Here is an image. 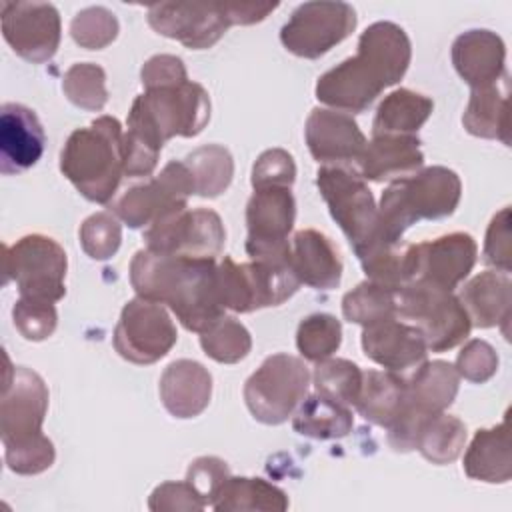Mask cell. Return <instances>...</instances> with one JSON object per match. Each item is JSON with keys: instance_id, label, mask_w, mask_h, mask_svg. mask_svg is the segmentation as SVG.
I'll return each mask as SVG.
<instances>
[{"instance_id": "obj_23", "label": "cell", "mask_w": 512, "mask_h": 512, "mask_svg": "<svg viewBox=\"0 0 512 512\" xmlns=\"http://www.w3.org/2000/svg\"><path fill=\"white\" fill-rule=\"evenodd\" d=\"M290 268L300 284L316 290H332L342 280V258L332 240L314 230L306 228L290 240Z\"/></svg>"}, {"instance_id": "obj_18", "label": "cell", "mask_w": 512, "mask_h": 512, "mask_svg": "<svg viewBox=\"0 0 512 512\" xmlns=\"http://www.w3.org/2000/svg\"><path fill=\"white\" fill-rule=\"evenodd\" d=\"M2 36L32 64L48 62L60 44V14L50 2H2Z\"/></svg>"}, {"instance_id": "obj_25", "label": "cell", "mask_w": 512, "mask_h": 512, "mask_svg": "<svg viewBox=\"0 0 512 512\" xmlns=\"http://www.w3.org/2000/svg\"><path fill=\"white\" fill-rule=\"evenodd\" d=\"M424 164L420 140L414 134L372 136L358 162L364 180L384 182L416 174Z\"/></svg>"}, {"instance_id": "obj_22", "label": "cell", "mask_w": 512, "mask_h": 512, "mask_svg": "<svg viewBox=\"0 0 512 512\" xmlns=\"http://www.w3.org/2000/svg\"><path fill=\"white\" fill-rule=\"evenodd\" d=\"M46 144L44 128L24 104L6 102L0 108V172L10 176L32 168Z\"/></svg>"}, {"instance_id": "obj_48", "label": "cell", "mask_w": 512, "mask_h": 512, "mask_svg": "<svg viewBox=\"0 0 512 512\" xmlns=\"http://www.w3.org/2000/svg\"><path fill=\"white\" fill-rule=\"evenodd\" d=\"M460 376L470 382L482 384L494 376L498 370V356L494 348L484 340H470L456 358V366Z\"/></svg>"}, {"instance_id": "obj_32", "label": "cell", "mask_w": 512, "mask_h": 512, "mask_svg": "<svg viewBox=\"0 0 512 512\" xmlns=\"http://www.w3.org/2000/svg\"><path fill=\"white\" fill-rule=\"evenodd\" d=\"M432 110L434 102L428 96L398 88L380 102L372 122V136L414 134L430 118Z\"/></svg>"}, {"instance_id": "obj_15", "label": "cell", "mask_w": 512, "mask_h": 512, "mask_svg": "<svg viewBox=\"0 0 512 512\" xmlns=\"http://www.w3.org/2000/svg\"><path fill=\"white\" fill-rule=\"evenodd\" d=\"M146 248L158 254L216 260L226 242L220 216L210 208L176 212L144 230Z\"/></svg>"}, {"instance_id": "obj_28", "label": "cell", "mask_w": 512, "mask_h": 512, "mask_svg": "<svg viewBox=\"0 0 512 512\" xmlns=\"http://www.w3.org/2000/svg\"><path fill=\"white\" fill-rule=\"evenodd\" d=\"M460 302L478 328L502 326L510 320V278L506 272H480L460 292Z\"/></svg>"}, {"instance_id": "obj_9", "label": "cell", "mask_w": 512, "mask_h": 512, "mask_svg": "<svg viewBox=\"0 0 512 512\" xmlns=\"http://www.w3.org/2000/svg\"><path fill=\"white\" fill-rule=\"evenodd\" d=\"M216 284L222 308L242 314L280 306L300 286L288 262L252 260L236 264L228 256L216 268Z\"/></svg>"}, {"instance_id": "obj_40", "label": "cell", "mask_w": 512, "mask_h": 512, "mask_svg": "<svg viewBox=\"0 0 512 512\" xmlns=\"http://www.w3.org/2000/svg\"><path fill=\"white\" fill-rule=\"evenodd\" d=\"M362 370L344 358H326L314 368L316 392L344 406H354L362 388Z\"/></svg>"}, {"instance_id": "obj_44", "label": "cell", "mask_w": 512, "mask_h": 512, "mask_svg": "<svg viewBox=\"0 0 512 512\" xmlns=\"http://www.w3.org/2000/svg\"><path fill=\"white\" fill-rule=\"evenodd\" d=\"M122 242V226L110 212H98L80 226L82 250L94 260L112 258Z\"/></svg>"}, {"instance_id": "obj_41", "label": "cell", "mask_w": 512, "mask_h": 512, "mask_svg": "<svg viewBox=\"0 0 512 512\" xmlns=\"http://www.w3.org/2000/svg\"><path fill=\"white\" fill-rule=\"evenodd\" d=\"M342 342V326L330 314H310L298 324L296 346L306 360L322 362L330 358Z\"/></svg>"}, {"instance_id": "obj_3", "label": "cell", "mask_w": 512, "mask_h": 512, "mask_svg": "<svg viewBox=\"0 0 512 512\" xmlns=\"http://www.w3.org/2000/svg\"><path fill=\"white\" fill-rule=\"evenodd\" d=\"M48 412V388L40 374L26 366H10L6 358L0 400V436L6 466L22 476L48 470L56 450L42 432Z\"/></svg>"}, {"instance_id": "obj_38", "label": "cell", "mask_w": 512, "mask_h": 512, "mask_svg": "<svg viewBox=\"0 0 512 512\" xmlns=\"http://www.w3.org/2000/svg\"><path fill=\"white\" fill-rule=\"evenodd\" d=\"M342 314L348 322L370 326L396 316V290L376 282H360L342 298Z\"/></svg>"}, {"instance_id": "obj_43", "label": "cell", "mask_w": 512, "mask_h": 512, "mask_svg": "<svg viewBox=\"0 0 512 512\" xmlns=\"http://www.w3.org/2000/svg\"><path fill=\"white\" fill-rule=\"evenodd\" d=\"M70 34L82 48L102 50L118 36V20L110 10L102 6H90L72 18Z\"/></svg>"}, {"instance_id": "obj_24", "label": "cell", "mask_w": 512, "mask_h": 512, "mask_svg": "<svg viewBox=\"0 0 512 512\" xmlns=\"http://www.w3.org/2000/svg\"><path fill=\"white\" fill-rule=\"evenodd\" d=\"M506 46L492 30H468L452 44V64L460 78L474 88H486L504 74Z\"/></svg>"}, {"instance_id": "obj_39", "label": "cell", "mask_w": 512, "mask_h": 512, "mask_svg": "<svg viewBox=\"0 0 512 512\" xmlns=\"http://www.w3.org/2000/svg\"><path fill=\"white\" fill-rule=\"evenodd\" d=\"M200 346L212 360L220 364H236L248 356L252 338L242 322L232 316H220L200 332Z\"/></svg>"}, {"instance_id": "obj_19", "label": "cell", "mask_w": 512, "mask_h": 512, "mask_svg": "<svg viewBox=\"0 0 512 512\" xmlns=\"http://www.w3.org/2000/svg\"><path fill=\"white\" fill-rule=\"evenodd\" d=\"M410 282L422 280L442 290H454L472 272L478 246L466 232H452L420 244H408Z\"/></svg>"}, {"instance_id": "obj_31", "label": "cell", "mask_w": 512, "mask_h": 512, "mask_svg": "<svg viewBox=\"0 0 512 512\" xmlns=\"http://www.w3.org/2000/svg\"><path fill=\"white\" fill-rule=\"evenodd\" d=\"M288 504L286 492L264 478L230 476L216 494L212 508L216 512H284Z\"/></svg>"}, {"instance_id": "obj_26", "label": "cell", "mask_w": 512, "mask_h": 512, "mask_svg": "<svg viewBox=\"0 0 512 512\" xmlns=\"http://www.w3.org/2000/svg\"><path fill=\"white\" fill-rule=\"evenodd\" d=\"M212 376L196 360H176L160 376V400L174 418H194L208 406Z\"/></svg>"}, {"instance_id": "obj_50", "label": "cell", "mask_w": 512, "mask_h": 512, "mask_svg": "<svg viewBox=\"0 0 512 512\" xmlns=\"http://www.w3.org/2000/svg\"><path fill=\"white\" fill-rule=\"evenodd\" d=\"M150 510H184L196 512L206 508L204 500L188 482H164L154 488L148 502Z\"/></svg>"}, {"instance_id": "obj_37", "label": "cell", "mask_w": 512, "mask_h": 512, "mask_svg": "<svg viewBox=\"0 0 512 512\" xmlns=\"http://www.w3.org/2000/svg\"><path fill=\"white\" fill-rule=\"evenodd\" d=\"M466 442V426L450 414L430 416L416 436V446L426 460L432 464H448L456 460Z\"/></svg>"}, {"instance_id": "obj_30", "label": "cell", "mask_w": 512, "mask_h": 512, "mask_svg": "<svg viewBox=\"0 0 512 512\" xmlns=\"http://www.w3.org/2000/svg\"><path fill=\"white\" fill-rule=\"evenodd\" d=\"M464 472L474 480L490 484L510 480L512 458L506 420L476 432L470 448L464 454Z\"/></svg>"}, {"instance_id": "obj_16", "label": "cell", "mask_w": 512, "mask_h": 512, "mask_svg": "<svg viewBox=\"0 0 512 512\" xmlns=\"http://www.w3.org/2000/svg\"><path fill=\"white\" fill-rule=\"evenodd\" d=\"M176 326L168 310L146 298H132L114 328L116 352L134 364H154L176 344Z\"/></svg>"}, {"instance_id": "obj_49", "label": "cell", "mask_w": 512, "mask_h": 512, "mask_svg": "<svg viewBox=\"0 0 512 512\" xmlns=\"http://www.w3.org/2000/svg\"><path fill=\"white\" fill-rule=\"evenodd\" d=\"M510 208H502L490 222L484 242L486 264L496 266L500 272H510Z\"/></svg>"}, {"instance_id": "obj_1", "label": "cell", "mask_w": 512, "mask_h": 512, "mask_svg": "<svg viewBox=\"0 0 512 512\" xmlns=\"http://www.w3.org/2000/svg\"><path fill=\"white\" fill-rule=\"evenodd\" d=\"M410 38L394 22L370 24L358 40V52L316 82V98L340 112H364L384 88L394 86L408 70Z\"/></svg>"}, {"instance_id": "obj_2", "label": "cell", "mask_w": 512, "mask_h": 512, "mask_svg": "<svg viewBox=\"0 0 512 512\" xmlns=\"http://www.w3.org/2000/svg\"><path fill=\"white\" fill-rule=\"evenodd\" d=\"M216 268V260L142 248L130 262V284L140 298L168 306L186 330L200 334L224 316Z\"/></svg>"}, {"instance_id": "obj_33", "label": "cell", "mask_w": 512, "mask_h": 512, "mask_svg": "<svg viewBox=\"0 0 512 512\" xmlns=\"http://www.w3.org/2000/svg\"><path fill=\"white\" fill-rule=\"evenodd\" d=\"M354 426V416L348 406L338 404L322 394L306 396L294 410L292 428L314 440L344 438Z\"/></svg>"}, {"instance_id": "obj_7", "label": "cell", "mask_w": 512, "mask_h": 512, "mask_svg": "<svg viewBox=\"0 0 512 512\" xmlns=\"http://www.w3.org/2000/svg\"><path fill=\"white\" fill-rule=\"evenodd\" d=\"M260 20L262 8L254 2H158L148 6V24L158 34L178 40L192 50L214 46L232 24H254Z\"/></svg>"}, {"instance_id": "obj_29", "label": "cell", "mask_w": 512, "mask_h": 512, "mask_svg": "<svg viewBox=\"0 0 512 512\" xmlns=\"http://www.w3.org/2000/svg\"><path fill=\"white\" fill-rule=\"evenodd\" d=\"M354 406L364 420L388 428L406 408V380L398 372L368 370L362 374V388Z\"/></svg>"}, {"instance_id": "obj_45", "label": "cell", "mask_w": 512, "mask_h": 512, "mask_svg": "<svg viewBox=\"0 0 512 512\" xmlns=\"http://www.w3.org/2000/svg\"><path fill=\"white\" fill-rule=\"evenodd\" d=\"M12 318L16 330L22 334V338L40 342L52 336L58 324V314L54 308V302L38 300L20 296L12 308Z\"/></svg>"}, {"instance_id": "obj_4", "label": "cell", "mask_w": 512, "mask_h": 512, "mask_svg": "<svg viewBox=\"0 0 512 512\" xmlns=\"http://www.w3.org/2000/svg\"><path fill=\"white\" fill-rule=\"evenodd\" d=\"M60 170L90 202L106 204L124 176V132L116 118L98 116L86 128H76L62 152Z\"/></svg>"}, {"instance_id": "obj_6", "label": "cell", "mask_w": 512, "mask_h": 512, "mask_svg": "<svg viewBox=\"0 0 512 512\" xmlns=\"http://www.w3.org/2000/svg\"><path fill=\"white\" fill-rule=\"evenodd\" d=\"M210 120L208 92L196 82L148 88L136 96L128 112V132L154 150L174 136L192 138Z\"/></svg>"}, {"instance_id": "obj_34", "label": "cell", "mask_w": 512, "mask_h": 512, "mask_svg": "<svg viewBox=\"0 0 512 512\" xmlns=\"http://www.w3.org/2000/svg\"><path fill=\"white\" fill-rule=\"evenodd\" d=\"M464 128L480 138H496L506 146L508 138V94L496 84L474 88L462 116Z\"/></svg>"}, {"instance_id": "obj_12", "label": "cell", "mask_w": 512, "mask_h": 512, "mask_svg": "<svg viewBox=\"0 0 512 512\" xmlns=\"http://www.w3.org/2000/svg\"><path fill=\"white\" fill-rule=\"evenodd\" d=\"M66 268V252L50 236L28 234L4 246L6 282H16L20 296L58 302L66 294Z\"/></svg>"}, {"instance_id": "obj_36", "label": "cell", "mask_w": 512, "mask_h": 512, "mask_svg": "<svg viewBox=\"0 0 512 512\" xmlns=\"http://www.w3.org/2000/svg\"><path fill=\"white\" fill-rule=\"evenodd\" d=\"M184 164L190 170L194 192L202 198L220 196L230 186L234 176V160L220 144L196 148L184 158Z\"/></svg>"}, {"instance_id": "obj_47", "label": "cell", "mask_w": 512, "mask_h": 512, "mask_svg": "<svg viewBox=\"0 0 512 512\" xmlns=\"http://www.w3.org/2000/svg\"><path fill=\"white\" fill-rule=\"evenodd\" d=\"M230 478L228 464L216 456H200L196 458L186 474V482L198 492L206 506H212L216 494Z\"/></svg>"}, {"instance_id": "obj_46", "label": "cell", "mask_w": 512, "mask_h": 512, "mask_svg": "<svg viewBox=\"0 0 512 512\" xmlns=\"http://www.w3.org/2000/svg\"><path fill=\"white\" fill-rule=\"evenodd\" d=\"M296 180V164L292 154L282 148H270L258 156L252 168V188H290Z\"/></svg>"}, {"instance_id": "obj_20", "label": "cell", "mask_w": 512, "mask_h": 512, "mask_svg": "<svg viewBox=\"0 0 512 512\" xmlns=\"http://www.w3.org/2000/svg\"><path fill=\"white\" fill-rule=\"evenodd\" d=\"M304 136L312 158L324 166L350 168L360 162L368 144L350 114L330 108H314L310 112Z\"/></svg>"}, {"instance_id": "obj_8", "label": "cell", "mask_w": 512, "mask_h": 512, "mask_svg": "<svg viewBox=\"0 0 512 512\" xmlns=\"http://www.w3.org/2000/svg\"><path fill=\"white\" fill-rule=\"evenodd\" d=\"M396 316L416 326L432 352L458 346L472 328L458 296L422 280H412L396 290Z\"/></svg>"}, {"instance_id": "obj_17", "label": "cell", "mask_w": 512, "mask_h": 512, "mask_svg": "<svg viewBox=\"0 0 512 512\" xmlns=\"http://www.w3.org/2000/svg\"><path fill=\"white\" fill-rule=\"evenodd\" d=\"M296 202L290 188L254 190L246 204V252L252 260L288 262ZM290 264V262H288Z\"/></svg>"}, {"instance_id": "obj_21", "label": "cell", "mask_w": 512, "mask_h": 512, "mask_svg": "<svg viewBox=\"0 0 512 512\" xmlns=\"http://www.w3.org/2000/svg\"><path fill=\"white\" fill-rule=\"evenodd\" d=\"M364 354L390 372H406L426 362V342L420 330L398 316L364 326Z\"/></svg>"}, {"instance_id": "obj_42", "label": "cell", "mask_w": 512, "mask_h": 512, "mask_svg": "<svg viewBox=\"0 0 512 512\" xmlns=\"http://www.w3.org/2000/svg\"><path fill=\"white\" fill-rule=\"evenodd\" d=\"M66 98L84 110H102L108 100L106 72L92 62L72 64L62 80Z\"/></svg>"}, {"instance_id": "obj_27", "label": "cell", "mask_w": 512, "mask_h": 512, "mask_svg": "<svg viewBox=\"0 0 512 512\" xmlns=\"http://www.w3.org/2000/svg\"><path fill=\"white\" fill-rule=\"evenodd\" d=\"M460 374L458 370L444 362H422L414 376L406 380V408L402 412L430 418L444 412L458 394Z\"/></svg>"}, {"instance_id": "obj_35", "label": "cell", "mask_w": 512, "mask_h": 512, "mask_svg": "<svg viewBox=\"0 0 512 512\" xmlns=\"http://www.w3.org/2000/svg\"><path fill=\"white\" fill-rule=\"evenodd\" d=\"M356 256L370 282L382 284L390 290H398L410 282V252L408 244L404 246L402 240L388 242L376 236Z\"/></svg>"}, {"instance_id": "obj_11", "label": "cell", "mask_w": 512, "mask_h": 512, "mask_svg": "<svg viewBox=\"0 0 512 512\" xmlns=\"http://www.w3.org/2000/svg\"><path fill=\"white\" fill-rule=\"evenodd\" d=\"M316 184L330 216L358 254L378 234V206L366 180L354 168L320 166Z\"/></svg>"}, {"instance_id": "obj_13", "label": "cell", "mask_w": 512, "mask_h": 512, "mask_svg": "<svg viewBox=\"0 0 512 512\" xmlns=\"http://www.w3.org/2000/svg\"><path fill=\"white\" fill-rule=\"evenodd\" d=\"M192 194L194 182L184 160H170L156 178L126 190L112 204V214L130 228H148L186 210Z\"/></svg>"}, {"instance_id": "obj_10", "label": "cell", "mask_w": 512, "mask_h": 512, "mask_svg": "<svg viewBox=\"0 0 512 512\" xmlns=\"http://www.w3.org/2000/svg\"><path fill=\"white\" fill-rule=\"evenodd\" d=\"M308 366L292 354H272L244 384V402L262 424L286 422L308 394Z\"/></svg>"}, {"instance_id": "obj_51", "label": "cell", "mask_w": 512, "mask_h": 512, "mask_svg": "<svg viewBox=\"0 0 512 512\" xmlns=\"http://www.w3.org/2000/svg\"><path fill=\"white\" fill-rule=\"evenodd\" d=\"M140 78H142L144 90L188 82L184 62L172 54H156L148 58L146 64L142 66Z\"/></svg>"}, {"instance_id": "obj_5", "label": "cell", "mask_w": 512, "mask_h": 512, "mask_svg": "<svg viewBox=\"0 0 512 512\" xmlns=\"http://www.w3.org/2000/svg\"><path fill=\"white\" fill-rule=\"evenodd\" d=\"M460 196L462 182L446 166H430L412 176L398 178L382 192L376 236L388 242H400L412 224L450 216Z\"/></svg>"}, {"instance_id": "obj_14", "label": "cell", "mask_w": 512, "mask_h": 512, "mask_svg": "<svg viewBox=\"0 0 512 512\" xmlns=\"http://www.w3.org/2000/svg\"><path fill=\"white\" fill-rule=\"evenodd\" d=\"M356 28V12L346 2H304L280 30L282 46L300 58H320Z\"/></svg>"}]
</instances>
